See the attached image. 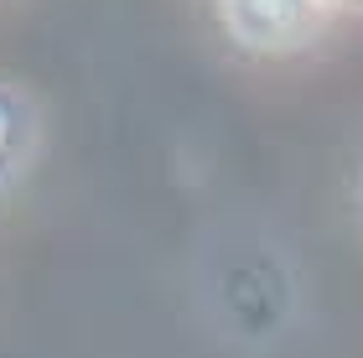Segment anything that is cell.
I'll return each mask as SVG.
<instances>
[{
  "instance_id": "1",
  "label": "cell",
  "mask_w": 363,
  "mask_h": 358,
  "mask_svg": "<svg viewBox=\"0 0 363 358\" xmlns=\"http://www.w3.org/2000/svg\"><path fill=\"white\" fill-rule=\"evenodd\" d=\"M192 291L213 337L265 358L301 317V265L265 223H208L192 254Z\"/></svg>"
},
{
  "instance_id": "2",
  "label": "cell",
  "mask_w": 363,
  "mask_h": 358,
  "mask_svg": "<svg viewBox=\"0 0 363 358\" xmlns=\"http://www.w3.org/2000/svg\"><path fill=\"white\" fill-rule=\"evenodd\" d=\"M42 151V109L26 89L0 84V198L26 182L31 161Z\"/></svg>"
},
{
  "instance_id": "3",
  "label": "cell",
  "mask_w": 363,
  "mask_h": 358,
  "mask_svg": "<svg viewBox=\"0 0 363 358\" xmlns=\"http://www.w3.org/2000/svg\"><path fill=\"white\" fill-rule=\"evenodd\" d=\"M358 213H363V182H358Z\"/></svg>"
}]
</instances>
